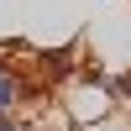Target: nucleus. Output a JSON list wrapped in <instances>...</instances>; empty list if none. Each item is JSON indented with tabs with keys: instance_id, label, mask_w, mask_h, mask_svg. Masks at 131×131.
<instances>
[{
	"instance_id": "f257e3e1",
	"label": "nucleus",
	"mask_w": 131,
	"mask_h": 131,
	"mask_svg": "<svg viewBox=\"0 0 131 131\" xmlns=\"http://www.w3.org/2000/svg\"><path fill=\"white\" fill-rule=\"evenodd\" d=\"M37 58V73L42 79H68L73 73V58H79V42H68V47H58V52H31Z\"/></svg>"
},
{
	"instance_id": "f03ea898",
	"label": "nucleus",
	"mask_w": 131,
	"mask_h": 131,
	"mask_svg": "<svg viewBox=\"0 0 131 131\" xmlns=\"http://www.w3.org/2000/svg\"><path fill=\"white\" fill-rule=\"evenodd\" d=\"M105 84H110V100H115V105H131V68H121V73H110Z\"/></svg>"
},
{
	"instance_id": "7ed1b4c3",
	"label": "nucleus",
	"mask_w": 131,
	"mask_h": 131,
	"mask_svg": "<svg viewBox=\"0 0 131 131\" xmlns=\"http://www.w3.org/2000/svg\"><path fill=\"white\" fill-rule=\"evenodd\" d=\"M0 131H26V126H21L16 115H0Z\"/></svg>"
}]
</instances>
